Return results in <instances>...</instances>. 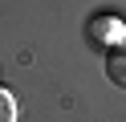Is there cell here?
Listing matches in <instances>:
<instances>
[{
	"label": "cell",
	"mask_w": 126,
	"mask_h": 122,
	"mask_svg": "<svg viewBox=\"0 0 126 122\" xmlns=\"http://www.w3.org/2000/svg\"><path fill=\"white\" fill-rule=\"evenodd\" d=\"M0 122H16V98L8 89H0Z\"/></svg>",
	"instance_id": "3957f363"
},
{
	"label": "cell",
	"mask_w": 126,
	"mask_h": 122,
	"mask_svg": "<svg viewBox=\"0 0 126 122\" xmlns=\"http://www.w3.org/2000/svg\"><path fill=\"white\" fill-rule=\"evenodd\" d=\"M85 37H90L94 45H110V49H114L118 41H126V29H122L118 16H98V20H90Z\"/></svg>",
	"instance_id": "6da1fadb"
},
{
	"label": "cell",
	"mask_w": 126,
	"mask_h": 122,
	"mask_svg": "<svg viewBox=\"0 0 126 122\" xmlns=\"http://www.w3.org/2000/svg\"><path fill=\"white\" fill-rule=\"evenodd\" d=\"M106 77L126 89V41H118V45L106 53Z\"/></svg>",
	"instance_id": "7a4b0ae2"
}]
</instances>
